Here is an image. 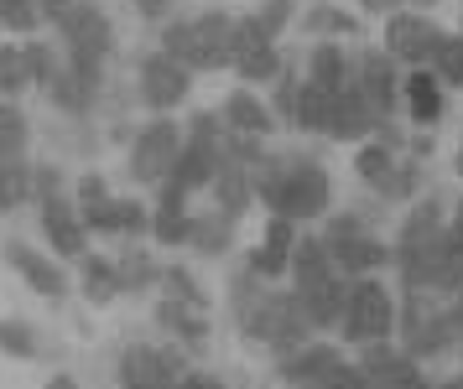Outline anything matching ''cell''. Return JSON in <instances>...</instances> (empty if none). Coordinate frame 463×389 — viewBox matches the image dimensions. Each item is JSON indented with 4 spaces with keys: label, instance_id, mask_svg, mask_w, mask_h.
Instances as JSON below:
<instances>
[{
    "label": "cell",
    "instance_id": "obj_1",
    "mask_svg": "<svg viewBox=\"0 0 463 389\" xmlns=\"http://www.w3.org/2000/svg\"><path fill=\"white\" fill-rule=\"evenodd\" d=\"M255 208H266L276 218H292L297 228H317L334 213V177L317 162V151H276L266 145L250 162Z\"/></svg>",
    "mask_w": 463,
    "mask_h": 389
},
{
    "label": "cell",
    "instance_id": "obj_2",
    "mask_svg": "<svg viewBox=\"0 0 463 389\" xmlns=\"http://www.w3.org/2000/svg\"><path fill=\"white\" fill-rule=\"evenodd\" d=\"M230 317H234V332H240V343L255 353H266V358H287L292 348H302L307 338H317L313 322H307V311L297 301L292 286H266V281H255L250 270L240 265L230 275Z\"/></svg>",
    "mask_w": 463,
    "mask_h": 389
},
{
    "label": "cell",
    "instance_id": "obj_3",
    "mask_svg": "<svg viewBox=\"0 0 463 389\" xmlns=\"http://www.w3.org/2000/svg\"><path fill=\"white\" fill-rule=\"evenodd\" d=\"M47 37L63 47L68 62H79L89 73H109L120 52V32L99 0H43Z\"/></svg>",
    "mask_w": 463,
    "mask_h": 389
},
{
    "label": "cell",
    "instance_id": "obj_4",
    "mask_svg": "<svg viewBox=\"0 0 463 389\" xmlns=\"http://www.w3.org/2000/svg\"><path fill=\"white\" fill-rule=\"evenodd\" d=\"M230 32H234V11L224 5H203V11H177L167 26H156V47L172 52L177 62H188L193 73H230Z\"/></svg>",
    "mask_w": 463,
    "mask_h": 389
},
{
    "label": "cell",
    "instance_id": "obj_5",
    "mask_svg": "<svg viewBox=\"0 0 463 389\" xmlns=\"http://www.w3.org/2000/svg\"><path fill=\"white\" fill-rule=\"evenodd\" d=\"M317 239L328 245V260L338 265V275H385L391 270V239L375 228L370 213L359 208H334L323 224H317Z\"/></svg>",
    "mask_w": 463,
    "mask_h": 389
},
{
    "label": "cell",
    "instance_id": "obj_6",
    "mask_svg": "<svg viewBox=\"0 0 463 389\" xmlns=\"http://www.w3.org/2000/svg\"><path fill=\"white\" fill-rule=\"evenodd\" d=\"M334 338L349 353L391 343L396 338V286L385 275H354L349 291H344V311H338Z\"/></svg>",
    "mask_w": 463,
    "mask_h": 389
},
{
    "label": "cell",
    "instance_id": "obj_7",
    "mask_svg": "<svg viewBox=\"0 0 463 389\" xmlns=\"http://www.w3.org/2000/svg\"><path fill=\"white\" fill-rule=\"evenodd\" d=\"M177 156H183V120L177 115H141L136 130H130V141H126L130 182L141 187V192L162 187L172 177Z\"/></svg>",
    "mask_w": 463,
    "mask_h": 389
},
{
    "label": "cell",
    "instance_id": "obj_8",
    "mask_svg": "<svg viewBox=\"0 0 463 389\" xmlns=\"http://www.w3.org/2000/svg\"><path fill=\"white\" fill-rule=\"evenodd\" d=\"M193 73L188 62H177L172 52L162 47H146L136 68H130V99L141 115H177V109H188L193 99Z\"/></svg>",
    "mask_w": 463,
    "mask_h": 389
},
{
    "label": "cell",
    "instance_id": "obj_9",
    "mask_svg": "<svg viewBox=\"0 0 463 389\" xmlns=\"http://www.w3.org/2000/svg\"><path fill=\"white\" fill-rule=\"evenodd\" d=\"M193 369V353L156 338H130L115 353V389H177V379Z\"/></svg>",
    "mask_w": 463,
    "mask_h": 389
},
{
    "label": "cell",
    "instance_id": "obj_10",
    "mask_svg": "<svg viewBox=\"0 0 463 389\" xmlns=\"http://www.w3.org/2000/svg\"><path fill=\"white\" fill-rule=\"evenodd\" d=\"M442 37H448V26H442L432 11H417V5H401L391 16H380V47H385L401 68H427Z\"/></svg>",
    "mask_w": 463,
    "mask_h": 389
},
{
    "label": "cell",
    "instance_id": "obj_11",
    "mask_svg": "<svg viewBox=\"0 0 463 389\" xmlns=\"http://www.w3.org/2000/svg\"><path fill=\"white\" fill-rule=\"evenodd\" d=\"M0 260L5 270L22 281L32 296L43 301H68L73 296V275H68V260H58L47 245H26V239H5L0 245Z\"/></svg>",
    "mask_w": 463,
    "mask_h": 389
},
{
    "label": "cell",
    "instance_id": "obj_12",
    "mask_svg": "<svg viewBox=\"0 0 463 389\" xmlns=\"http://www.w3.org/2000/svg\"><path fill=\"white\" fill-rule=\"evenodd\" d=\"M354 353L344 348L338 338H307L302 348H292L287 358H276L271 374L281 389H328L334 384V374L349 364Z\"/></svg>",
    "mask_w": 463,
    "mask_h": 389
},
{
    "label": "cell",
    "instance_id": "obj_13",
    "mask_svg": "<svg viewBox=\"0 0 463 389\" xmlns=\"http://www.w3.org/2000/svg\"><path fill=\"white\" fill-rule=\"evenodd\" d=\"M349 88L375 109V120H401V62L385 47H354Z\"/></svg>",
    "mask_w": 463,
    "mask_h": 389
},
{
    "label": "cell",
    "instance_id": "obj_14",
    "mask_svg": "<svg viewBox=\"0 0 463 389\" xmlns=\"http://www.w3.org/2000/svg\"><path fill=\"white\" fill-rule=\"evenodd\" d=\"M109 83H115L109 73H89V68H79V62L63 58L58 79L43 88V99L52 104V115H58V120H99Z\"/></svg>",
    "mask_w": 463,
    "mask_h": 389
},
{
    "label": "cell",
    "instance_id": "obj_15",
    "mask_svg": "<svg viewBox=\"0 0 463 389\" xmlns=\"http://www.w3.org/2000/svg\"><path fill=\"white\" fill-rule=\"evenodd\" d=\"M37 213V234H43V245L58 255V260H84L89 249H94V234L84 228V213H79V203H73V192H63V198H47V203L32 208Z\"/></svg>",
    "mask_w": 463,
    "mask_h": 389
},
{
    "label": "cell",
    "instance_id": "obj_16",
    "mask_svg": "<svg viewBox=\"0 0 463 389\" xmlns=\"http://www.w3.org/2000/svg\"><path fill=\"white\" fill-rule=\"evenodd\" d=\"M354 364L370 379V389H432V369L421 358H411L396 338L391 343H375V348H359Z\"/></svg>",
    "mask_w": 463,
    "mask_h": 389
},
{
    "label": "cell",
    "instance_id": "obj_17",
    "mask_svg": "<svg viewBox=\"0 0 463 389\" xmlns=\"http://www.w3.org/2000/svg\"><path fill=\"white\" fill-rule=\"evenodd\" d=\"M297 234H302V228H297L292 218H276V213H266V224H260V239L245 249V270H250L255 281H266V286H287Z\"/></svg>",
    "mask_w": 463,
    "mask_h": 389
},
{
    "label": "cell",
    "instance_id": "obj_18",
    "mask_svg": "<svg viewBox=\"0 0 463 389\" xmlns=\"http://www.w3.org/2000/svg\"><path fill=\"white\" fill-rule=\"evenodd\" d=\"M151 322H156V332H167V343H177L183 353H193V364H198V358L209 353V343H213L209 307H188V301L156 296V301H151Z\"/></svg>",
    "mask_w": 463,
    "mask_h": 389
},
{
    "label": "cell",
    "instance_id": "obj_19",
    "mask_svg": "<svg viewBox=\"0 0 463 389\" xmlns=\"http://www.w3.org/2000/svg\"><path fill=\"white\" fill-rule=\"evenodd\" d=\"M401 120L411 130H438L448 120V88L432 68H401Z\"/></svg>",
    "mask_w": 463,
    "mask_h": 389
},
{
    "label": "cell",
    "instance_id": "obj_20",
    "mask_svg": "<svg viewBox=\"0 0 463 389\" xmlns=\"http://www.w3.org/2000/svg\"><path fill=\"white\" fill-rule=\"evenodd\" d=\"M219 120L230 125V135H245V141H271L276 130H281L271 115V104H266V94L250 88V83H234L230 94H224Z\"/></svg>",
    "mask_w": 463,
    "mask_h": 389
},
{
    "label": "cell",
    "instance_id": "obj_21",
    "mask_svg": "<svg viewBox=\"0 0 463 389\" xmlns=\"http://www.w3.org/2000/svg\"><path fill=\"white\" fill-rule=\"evenodd\" d=\"M297 32L307 42H354V37H364V16L349 11V5H338V0H307L297 11Z\"/></svg>",
    "mask_w": 463,
    "mask_h": 389
},
{
    "label": "cell",
    "instance_id": "obj_22",
    "mask_svg": "<svg viewBox=\"0 0 463 389\" xmlns=\"http://www.w3.org/2000/svg\"><path fill=\"white\" fill-rule=\"evenodd\" d=\"M297 68H302L307 83L338 94V88H349V73H354V47L349 42H307L297 52Z\"/></svg>",
    "mask_w": 463,
    "mask_h": 389
},
{
    "label": "cell",
    "instance_id": "obj_23",
    "mask_svg": "<svg viewBox=\"0 0 463 389\" xmlns=\"http://www.w3.org/2000/svg\"><path fill=\"white\" fill-rule=\"evenodd\" d=\"M219 213H230L234 224H245L255 213V182H250V162L245 156H224V166L213 171L209 192H203Z\"/></svg>",
    "mask_w": 463,
    "mask_h": 389
},
{
    "label": "cell",
    "instance_id": "obj_24",
    "mask_svg": "<svg viewBox=\"0 0 463 389\" xmlns=\"http://www.w3.org/2000/svg\"><path fill=\"white\" fill-rule=\"evenodd\" d=\"M73 291H79L94 311L115 307V301L126 296V286H120V270H115V255H105V249H89L84 260H73Z\"/></svg>",
    "mask_w": 463,
    "mask_h": 389
},
{
    "label": "cell",
    "instance_id": "obj_25",
    "mask_svg": "<svg viewBox=\"0 0 463 389\" xmlns=\"http://www.w3.org/2000/svg\"><path fill=\"white\" fill-rule=\"evenodd\" d=\"M115 270H120L126 296H156V286H162V260H156V249H146V239H120Z\"/></svg>",
    "mask_w": 463,
    "mask_h": 389
},
{
    "label": "cell",
    "instance_id": "obj_26",
    "mask_svg": "<svg viewBox=\"0 0 463 389\" xmlns=\"http://www.w3.org/2000/svg\"><path fill=\"white\" fill-rule=\"evenodd\" d=\"M375 125H380L375 109L359 99L354 88H338V94H334V125H328V141L354 151L359 141H370V135H375Z\"/></svg>",
    "mask_w": 463,
    "mask_h": 389
},
{
    "label": "cell",
    "instance_id": "obj_27",
    "mask_svg": "<svg viewBox=\"0 0 463 389\" xmlns=\"http://www.w3.org/2000/svg\"><path fill=\"white\" fill-rule=\"evenodd\" d=\"M338 265L328 260V245L317 239V228H302L292 245V270H287V286L292 291H307L317 286V281H334Z\"/></svg>",
    "mask_w": 463,
    "mask_h": 389
},
{
    "label": "cell",
    "instance_id": "obj_28",
    "mask_svg": "<svg viewBox=\"0 0 463 389\" xmlns=\"http://www.w3.org/2000/svg\"><path fill=\"white\" fill-rule=\"evenodd\" d=\"M234 234H240V224H234L230 213H219V208H193V239L188 249L198 255V260H224L234 249Z\"/></svg>",
    "mask_w": 463,
    "mask_h": 389
},
{
    "label": "cell",
    "instance_id": "obj_29",
    "mask_svg": "<svg viewBox=\"0 0 463 389\" xmlns=\"http://www.w3.org/2000/svg\"><path fill=\"white\" fill-rule=\"evenodd\" d=\"M344 291H349V275H334V281H317V286L297 291V301L307 311V322H313L317 338H328L338 328V311H344Z\"/></svg>",
    "mask_w": 463,
    "mask_h": 389
},
{
    "label": "cell",
    "instance_id": "obj_30",
    "mask_svg": "<svg viewBox=\"0 0 463 389\" xmlns=\"http://www.w3.org/2000/svg\"><path fill=\"white\" fill-rule=\"evenodd\" d=\"M427 187H432L427 162H417V156H406V151H401V162L391 166V177H385V187L375 192V203L380 208H406V203H417Z\"/></svg>",
    "mask_w": 463,
    "mask_h": 389
},
{
    "label": "cell",
    "instance_id": "obj_31",
    "mask_svg": "<svg viewBox=\"0 0 463 389\" xmlns=\"http://www.w3.org/2000/svg\"><path fill=\"white\" fill-rule=\"evenodd\" d=\"M287 68V52H281V42H260V47H245V52H234L230 58V73L234 83H250V88H271L276 73Z\"/></svg>",
    "mask_w": 463,
    "mask_h": 389
},
{
    "label": "cell",
    "instance_id": "obj_32",
    "mask_svg": "<svg viewBox=\"0 0 463 389\" xmlns=\"http://www.w3.org/2000/svg\"><path fill=\"white\" fill-rule=\"evenodd\" d=\"M0 358H11V364H43L47 358L43 328L26 322V317H0Z\"/></svg>",
    "mask_w": 463,
    "mask_h": 389
},
{
    "label": "cell",
    "instance_id": "obj_33",
    "mask_svg": "<svg viewBox=\"0 0 463 389\" xmlns=\"http://www.w3.org/2000/svg\"><path fill=\"white\" fill-rule=\"evenodd\" d=\"M328 125H334V94L302 79V94H297V120H292V130H297V135H307V141H328Z\"/></svg>",
    "mask_w": 463,
    "mask_h": 389
},
{
    "label": "cell",
    "instance_id": "obj_34",
    "mask_svg": "<svg viewBox=\"0 0 463 389\" xmlns=\"http://www.w3.org/2000/svg\"><path fill=\"white\" fill-rule=\"evenodd\" d=\"M401 162V151H391V145L380 141H359L354 151H349V171H354V182L375 198L380 187H385V177H391V166Z\"/></svg>",
    "mask_w": 463,
    "mask_h": 389
},
{
    "label": "cell",
    "instance_id": "obj_35",
    "mask_svg": "<svg viewBox=\"0 0 463 389\" xmlns=\"http://www.w3.org/2000/svg\"><path fill=\"white\" fill-rule=\"evenodd\" d=\"M47 141H52V151H68V162H94L105 145V130H99V120H58L47 130Z\"/></svg>",
    "mask_w": 463,
    "mask_h": 389
},
{
    "label": "cell",
    "instance_id": "obj_36",
    "mask_svg": "<svg viewBox=\"0 0 463 389\" xmlns=\"http://www.w3.org/2000/svg\"><path fill=\"white\" fill-rule=\"evenodd\" d=\"M37 203L32 192V156H0V213H26Z\"/></svg>",
    "mask_w": 463,
    "mask_h": 389
},
{
    "label": "cell",
    "instance_id": "obj_37",
    "mask_svg": "<svg viewBox=\"0 0 463 389\" xmlns=\"http://www.w3.org/2000/svg\"><path fill=\"white\" fill-rule=\"evenodd\" d=\"M32 115L22 99H0V156H32Z\"/></svg>",
    "mask_w": 463,
    "mask_h": 389
},
{
    "label": "cell",
    "instance_id": "obj_38",
    "mask_svg": "<svg viewBox=\"0 0 463 389\" xmlns=\"http://www.w3.org/2000/svg\"><path fill=\"white\" fill-rule=\"evenodd\" d=\"M188 239H193V208H156L151 203V245L188 249Z\"/></svg>",
    "mask_w": 463,
    "mask_h": 389
},
{
    "label": "cell",
    "instance_id": "obj_39",
    "mask_svg": "<svg viewBox=\"0 0 463 389\" xmlns=\"http://www.w3.org/2000/svg\"><path fill=\"white\" fill-rule=\"evenodd\" d=\"M22 52H26V73H32V88L43 94L47 83L58 79V68H63V47H58V42L43 32V37H22Z\"/></svg>",
    "mask_w": 463,
    "mask_h": 389
},
{
    "label": "cell",
    "instance_id": "obj_40",
    "mask_svg": "<svg viewBox=\"0 0 463 389\" xmlns=\"http://www.w3.org/2000/svg\"><path fill=\"white\" fill-rule=\"evenodd\" d=\"M47 16H43V0H0V37H43Z\"/></svg>",
    "mask_w": 463,
    "mask_h": 389
},
{
    "label": "cell",
    "instance_id": "obj_41",
    "mask_svg": "<svg viewBox=\"0 0 463 389\" xmlns=\"http://www.w3.org/2000/svg\"><path fill=\"white\" fill-rule=\"evenodd\" d=\"M26 94H37V88H32V73H26L22 42L0 37V99H22L26 104Z\"/></svg>",
    "mask_w": 463,
    "mask_h": 389
},
{
    "label": "cell",
    "instance_id": "obj_42",
    "mask_svg": "<svg viewBox=\"0 0 463 389\" xmlns=\"http://www.w3.org/2000/svg\"><path fill=\"white\" fill-rule=\"evenodd\" d=\"M156 296H172V301H188V307H209V291H203V281L193 275L183 260H172V265H162V286H156Z\"/></svg>",
    "mask_w": 463,
    "mask_h": 389
},
{
    "label": "cell",
    "instance_id": "obj_43",
    "mask_svg": "<svg viewBox=\"0 0 463 389\" xmlns=\"http://www.w3.org/2000/svg\"><path fill=\"white\" fill-rule=\"evenodd\" d=\"M427 68L438 73V83L448 88V94H463V37L458 32H448V37L438 42V52H432Z\"/></svg>",
    "mask_w": 463,
    "mask_h": 389
},
{
    "label": "cell",
    "instance_id": "obj_44",
    "mask_svg": "<svg viewBox=\"0 0 463 389\" xmlns=\"http://www.w3.org/2000/svg\"><path fill=\"white\" fill-rule=\"evenodd\" d=\"M32 192H37V203L73 192V177H68V166L58 162V156H47V162H32ZM37 203H32V208H37Z\"/></svg>",
    "mask_w": 463,
    "mask_h": 389
},
{
    "label": "cell",
    "instance_id": "obj_45",
    "mask_svg": "<svg viewBox=\"0 0 463 389\" xmlns=\"http://www.w3.org/2000/svg\"><path fill=\"white\" fill-rule=\"evenodd\" d=\"M115 218H120V239H146L151 245V203L146 198H115Z\"/></svg>",
    "mask_w": 463,
    "mask_h": 389
},
{
    "label": "cell",
    "instance_id": "obj_46",
    "mask_svg": "<svg viewBox=\"0 0 463 389\" xmlns=\"http://www.w3.org/2000/svg\"><path fill=\"white\" fill-rule=\"evenodd\" d=\"M266 32H271L276 42H287V32L297 26V0H255V11H250Z\"/></svg>",
    "mask_w": 463,
    "mask_h": 389
},
{
    "label": "cell",
    "instance_id": "obj_47",
    "mask_svg": "<svg viewBox=\"0 0 463 389\" xmlns=\"http://www.w3.org/2000/svg\"><path fill=\"white\" fill-rule=\"evenodd\" d=\"M105 198H115L109 177L99 171V166H84V171L73 177V203H79V208H94V203H105Z\"/></svg>",
    "mask_w": 463,
    "mask_h": 389
},
{
    "label": "cell",
    "instance_id": "obj_48",
    "mask_svg": "<svg viewBox=\"0 0 463 389\" xmlns=\"http://www.w3.org/2000/svg\"><path fill=\"white\" fill-rule=\"evenodd\" d=\"M177 5L183 0H130V16L141 21V26H167L177 16Z\"/></svg>",
    "mask_w": 463,
    "mask_h": 389
},
{
    "label": "cell",
    "instance_id": "obj_49",
    "mask_svg": "<svg viewBox=\"0 0 463 389\" xmlns=\"http://www.w3.org/2000/svg\"><path fill=\"white\" fill-rule=\"evenodd\" d=\"M177 389H230V379H224V374H213V369H198V364H193V369L183 374V379H177Z\"/></svg>",
    "mask_w": 463,
    "mask_h": 389
},
{
    "label": "cell",
    "instance_id": "obj_50",
    "mask_svg": "<svg viewBox=\"0 0 463 389\" xmlns=\"http://www.w3.org/2000/svg\"><path fill=\"white\" fill-rule=\"evenodd\" d=\"M328 389H370V379H364V374H359V364L349 358V364L334 374V384H328Z\"/></svg>",
    "mask_w": 463,
    "mask_h": 389
},
{
    "label": "cell",
    "instance_id": "obj_51",
    "mask_svg": "<svg viewBox=\"0 0 463 389\" xmlns=\"http://www.w3.org/2000/svg\"><path fill=\"white\" fill-rule=\"evenodd\" d=\"M401 5H406V0H359V16H391Z\"/></svg>",
    "mask_w": 463,
    "mask_h": 389
},
{
    "label": "cell",
    "instance_id": "obj_52",
    "mask_svg": "<svg viewBox=\"0 0 463 389\" xmlns=\"http://www.w3.org/2000/svg\"><path fill=\"white\" fill-rule=\"evenodd\" d=\"M43 389H84V384H79V374H68V369H52V374L43 379Z\"/></svg>",
    "mask_w": 463,
    "mask_h": 389
},
{
    "label": "cell",
    "instance_id": "obj_53",
    "mask_svg": "<svg viewBox=\"0 0 463 389\" xmlns=\"http://www.w3.org/2000/svg\"><path fill=\"white\" fill-rule=\"evenodd\" d=\"M448 228H453V239H463V192L448 203Z\"/></svg>",
    "mask_w": 463,
    "mask_h": 389
},
{
    "label": "cell",
    "instance_id": "obj_54",
    "mask_svg": "<svg viewBox=\"0 0 463 389\" xmlns=\"http://www.w3.org/2000/svg\"><path fill=\"white\" fill-rule=\"evenodd\" d=\"M432 389H463V369H453V374H432Z\"/></svg>",
    "mask_w": 463,
    "mask_h": 389
},
{
    "label": "cell",
    "instance_id": "obj_55",
    "mask_svg": "<svg viewBox=\"0 0 463 389\" xmlns=\"http://www.w3.org/2000/svg\"><path fill=\"white\" fill-rule=\"evenodd\" d=\"M448 166H453V177L463 182V135H458V145H453V162H448Z\"/></svg>",
    "mask_w": 463,
    "mask_h": 389
},
{
    "label": "cell",
    "instance_id": "obj_56",
    "mask_svg": "<svg viewBox=\"0 0 463 389\" xmlns=\"http://www.w3.org/2000/svg\"><path fill=\"white\" fill-rule=\"evenodd\" d=\"M406 5H417V11H438L442 0H406Z\"/></svg>",
    "mask_w": 463,
    "mask_h": 389
},
{
    "label": "cell",
    "instance_id": "obj_57",
    "mask_svg": "<svg viewBox=\"0 0 463 389\" xmlns=\"http://www.w3.org/2000/svg\"><path fill=\"white\" fill-rule=\"evenodd\" d=\"M453 32H458V37H463V0H458V26H453Z\"/></svg>",
    "mask_w": 463,
    "mask_h": 389
}]
</instances>
